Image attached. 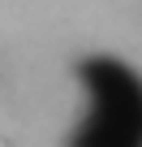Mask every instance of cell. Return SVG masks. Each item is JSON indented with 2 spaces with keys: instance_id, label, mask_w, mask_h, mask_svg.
<instances>
[{
  "instance_id": "cell-1",
  "label": "cell",
  "mask_w": 142,
  "mask_h": 147,
  "mask_svg": "<svg viewBox=\"0 0 142 147\" xmlns=\"http://www.w3.org/2000/svg\"><path fill=\"white\" fill-rule=\"evenodd\" d=\"M86 113L69 134V147H142V91L133 69L116 56L82 61Z\"/></svg>"
}]
</instances>
